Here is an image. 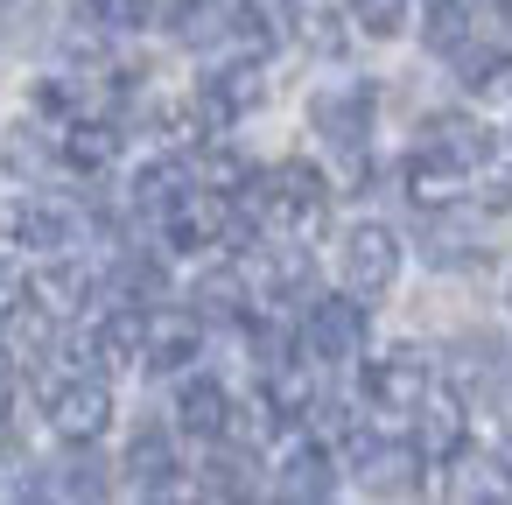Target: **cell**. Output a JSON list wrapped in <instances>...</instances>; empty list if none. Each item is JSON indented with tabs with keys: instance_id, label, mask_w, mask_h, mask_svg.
Instances as JSON below:
<instances>
[{
	"instance_id": "obj_1",
	"label": "cell",
	"mask_w": 512,
	"mask_h": 505,
	"mask_svg": "<svg viewBox=\"0 0 512 505\" xmlns=\"http://www.w3.org/2000/svg\"><path fill=\"white\" fill-rule=\"evenodd\" d=\"M239 211L260 218L274 239L309 246V239L323 232V218H330V183H323L309 162H281V169H267V176H253V183L239 190Z\"/></svg>"
},
{
	"instance_id": "obj_2",
	"label": "cell",
	"mask_w": 512,
	"mask_h": 505,
	"mask_svg": "<svg viewBox=\"0 0 512 505\" xmlns=\"http://www.w3.org/2000/svg\"><path fill=\"white\" fill-rule=\"evenodd\" d=\"M162 232H169V246H176V253L225 246V239H232V197H225V190L190 183V190H176V197L162 204Z\"/></svg>"
},
{
	"instance_id": "obj_3",
	"label": "cell",
	"mask_w": 512,
	"mask_h": 505,
	"mask_svg": "<svg viewBox=\"0 0 512 505\" xmlns=\"http://www.w3.org/2000/svg\"><path fill=\"white\" fill-rule=\"evenodd\" d=\"M344 281H351L358 302H372V295H386L400 281V239H393V225L365 218V225L344 232Z\"/></svg>"
},
{
	"instance_id": "obj_4",
	"label": "cell",
	"mask_w": 512,
	"mask_h": 505,
	"mask_svg": "<svg viewBox=\"0 0 512 505\" xmlns=\"http://www.w3.org/2000/svg\"><path fill=\"white\" fill-rule=\"evenodd\" d=\"M428 386H435V365H428V351H414V344H400V351H386V358L365 365V400L386 407V414H414Z\"/></svg>"
},
{
	"instance_id": "obj_5",
	"label": "cell",
	"mask_w": 512,
	"mask_h": 505,
	"mask_svg": "<svg viewBox=\"0 0 512 505\" xmlns=\"http://www.w3.org/2000/svg\"><path fill=\"white\" fill-rule=\"evenodd\" d=\"M309 120H316V134H323L344 162H358V155H365V134H372V85L316 92V99H309Z\"/></svg>"
},
{
	"instance_id": "obj_6",
	"label": "cell",
	"mask_w": 512,
	"mask_h": 505,
	"mask_svg": "<svg viewBox=\"0 0 512 505\" xmlns=\"http://www.w3.org/2000/svg\"><path fill=\"white\" fill-rule=\"evenodd\" d=\"M302 344H309V358H330V365L358 358V351H365V302H351V295H323V302H309V316H302Z\"/></svg>"
},
{
	"instance_id": "obj_7",
	"label": "cell",
	"mask_w": 512,
	"mask_h": 505,
	"mask_svg": "<svg viewBox=\"0 0 512 505\" xmlns=\"http://www.w3.org/2000/svg\"><path fill=\"white\" fill-rule=\"evenodd\" d=\"M50 428L78 449H92L106 428H113V386L106 379H64L50 393Z\"/></svg>"
},
{
	"instance_id": "obj_8",
	"label": "cell",
	"mask_w": 512,
	"mask_h": 505,
	"mask_svg": "<svg viewBox=\"0 0 512 505\" xmlns=\"http://www.w3.org/2000/svg\"><path fill=\"white\" fill-rule=\"evenodd\" d=\"M8 239L15 246H36V253H64V246H78V211L71 204H50V197H22L8 211Z\"/></svg>"
},
{
	"instance_id": "obj_9",
	"label": "cell",
	"mask_w": 512,
	"mask_h": 505,
	"mask_svg": "<svg viewBox=\"0 0 512 505\" xmlns=\"http://www.w3.org/2000/svg\"><path fill=\"white\" fill-rule=\"evenodd\" d=\"M421 428H414V449H421V463H449V456H463V435H470V414H463V400L456 393H421Z\"/></svg>"
},
{
	"instance_id": "obj_10",
	"label": "cell",
	"mask_w": 512,
	"mask_h": 505,
	"mask_svg": "<svg viewBox=\"0 0 512 505\" xmlns=\"http://www.w3.org/2000/svg\"><path fill=\"white\" fill-rule=\"evenodd\" d=\"M281 491H288V498H330V491H337L330 449H323L316 435H302V428L281 435Z\"/></svg>"
},
{
	"instance_id": "obj_11",
	"label": "cell",
	"mask_w": 512,
	"mask_h": 505,
	"mask_svg": "<svg viewBox=\"0 0 512 505\" xmlns=\"http://www.w3.org/2000/svg\"><path fill=\"white\" fill-rule=\"evenodd\" d=\"M463 176H470V169H456L449 155L414 148V155H407V169H400V190H407V204H414V211H449V204L463 197Z\"/></svg>"
},
{
	"instance_id": "obj_12",
	"label": "cell",
	"mask_w": 512,
	"mask_h": 505,
	"mask_svg": "<svg viewBox=\"0 0 512 505\" xmlns=\"http://www.w3.org/2000/svg\"><path fill=\"white\" fill-rule=\"evenodd\" d=\"M421 148L449 155L456 169H484V162L498 155L491 127H484V120H470V113H435V120H428V141H421Z\"/></svg>"
},
{
	"instance_id": "obj_13",
	"label": "cell",
	"mask_w": 512,
	"mask_h": 505,
	"mask_svg": "<svg viewBox=\"0 0 512 505\" xmlns=\"http://www.w3.org/2000/svg\"><path fill=\"white\" fill-rule=\"evenodd\" d=\"M141 344H148V309H134V302H120V309H106L99 316V330H92V365H141Z\"/></svg>"
},
{
	"instance_id": "obj_14",
	"label": "cell",
	"mask_w": 512,
	"mask_h": 505,
	"mask_svg": "<svg viewBox=\"0 0 512 505\" xmlns=\"http://www.w3.org/2000/svg\"><path fill=\"white\" fill-rule=\"evenodd\" d=\"M176 428L183 435H204V442H218L225 428H232V393L218 386V379H183V393H176Z\"/></svg>"
},
{
	"instance_id": "obj_15",
	"label": "cell",
	"mask_w": 512,
	"mask_h": 505,
	"mask_svg": "<svg viewBox=\"0 0 512 505\" xmlns=\"http://www.w3.org/2000/svg\"><path fill=\"white\" fill-rule=\"evenodd\" d=\"M22 295H29L43 316H71V309H85V295H92V274H85L78 260H50V267H36V274L22 281Z\"/></svg>"
},
{
	"instance_id": "obj_16",
	"label": "cell",
	"mask_w": 512,
	"mask_h": 505,
	"mask_svg": "<svg viewBox=\"0 0 512 505\" xmlns=\"http://www.w3.org/2000/svg\"><path fill=\"white\" fill-rule=\"evenodd\" d=\"M197 351H204V323H197V316H148L141 365H155V372H183Z\"/></svg>"
},
{
	"instance_id": "obj_17",
	"label": "cell",
	"mask_w": 512,
	"mask_h": 505,
	"mask_svg": "<svg viewBox=\"0 0 512 505\" xmlns=\"http://www.w3.org/2000/svg\"><path fill=\"white\" fill-rule=\"evenodd\" d=\"M127 470H134V484H141L148 498L176 491L183 463H176V442H169V428H141V435L127 442Z\"/></svg>"
},
{
	"instance_id": "obj_18",
	"label": "cell",
	"mask_w": 512,
	"mask_h": 505,
	"mask_svg": "<svg viewBox=\"0 0 512 505\" xmlns=\"http://www.w3.org/2000/svg\"><path fill=\"white\" fill-rule=\"evenodd\" d=\"M260 99H267L260 64H232V71H218V78L204 85V113H211V120H239V113H253Z\"/></svg>"
},
{
	"instance_id": "obj_19",
	"label": "cell",
	"mask_w": 512,
	"mask_h": 505,
	"mask_svg": "<svg viewBox=\"0 0 512 505\" xmlns=\"http://www.w3.org/2000/svg\"><path fill=\"white\" fill-rule=\"evenodd\" d=\"M57 148H64V162H71L78 176H99V169H106V162L120 155V134H113L106 120H71Z\"/></svg>"
},
{
	"instance_id": "obj_20",
	"label": "cell",
	"mask_w": 512,
	"mask_h": 505,
	"mask_svg": "<svg viewBox=\"0 0 512 505\" xmlns=\"http://www.w3.org/2000/svg\"><path fill=\"white\" fill-rule=\"evenodd\" d=\"M225 15H232V0H176V8H169V36L197 50V43L225 36Z\"/></svg>"
},
{
	"instance_id": "obj_21",
	"label": "cell",
	"mask_w": 512,
	"mask_h": 505,
	"mask_svg": "<svg viewBox=\"0 0 512 505\" xmlns=\"http://www.w3.org/2000/svg\"><path fill=\"white\" fill-rule=\"evenodd\" d=\"M267 407H274L281 421H302V414L316 407V379H309L302 365H281V358H274V365H267Z\"/></svg>"
},
{
	"instance_id": "obj_22",
	"label": "cell",
	"mask_w": 512,
	"mask_h": 505,
	"mask_svg": "<svg viewBox=\"0 0 512 505\" xmlns=\"http://www.w3.org/2000/svg\"><path fill=\"white\" fill-rule=\"evenodd\" d=\"M190 183H197V176H190L176 155H162V162L134 169V204H141V211H162V204H169L176 190H190Z\"/></svg>"
},
{
	"instance_id": "obj_23",
	"label": "cell",
	"mask_w": 512,
	"mask_h": 505,
	"mask_svg": "<svg viewBox=\"0 0 512 505\" xmlns=\"http://www.w3.org/2000/svg\"><path fill=\"white\" fill-rule=\"evenodd\" d=\"M246 302H253V288H246L239 267H211V274L197 281V316H239Z\"/></svg>"
},
{
	"instance_id": "obj_24",
	"label": "cell",
	"mask_w": 512,
	"mask_h": 505,
	"mask_svg": "<svg viewBox=\"0 0 512 505\" xmlns=\"http://www.w3.org/2000/svg\"><path fill=\"white\" fill-rule=\"evenodd\" d=\"M225 29L253 50V57H267L274 43H281V29H274V0H232V15H225Z\"/></svg>"
},
{
	"instance_id": "obj_25",
	"label": "cell",
	"mask_w": 512,
	"mask_h": 505,
	"mask_svg": "<svg viewBox=\"0 0 512 505\" xmlns=\"http://www.w3.org/2000/svg\"><path fill=\"white\" fill-rule=\"evenodd\" d=\"M253 176H260V169H253L239 148H204V155H197V183H204V190H225V197H239Z\"/></svg>"
},
{
	"instance_id": "obj_26",
	"label": "cell",
	"mask_w": 512,
	"mask_h": 505,
	"mask_svg": "<svg viewBox=\"0 0 512 505\" xmlns=\"http://www.w3.org/2000/svg\"><path fill=\"white\" fill-rule=\"evenodd\" d=\"M36 491H50V498H99L106 491V463L99 456H71V463H57V477H36Z\"/></svg>"
},
{
	"instance_id": "obj_27",
	"label": "cell",
	"mask_w": 512,
	"mask_h": 505,
	"mask_svg": "<svg viewBox=\"0 0 512 505\" xmlns=\"http://www.w3.org/2000/svg\"><path fill=\"white\" fill-rule=\"evenodd\" d=\"M463 92H470V99L512 92V50H470V57H463Z\"/></svg>"
},
{
	"instance_id": "obj_28",
	"label": "cell",
	"mask_w": 512,
	"mask_h": 505,
	"mask_svg": "<svg viewBox=\"0 0 512 505\" xmlns=\"http://www.w3.org/2000/svg\"><path fill=\"white\" fill-rule=\"evenodd\" d=\"M428 50H442V57H456L463 43H470V0H435L428 8Z\"/></svg>"
},
{
	"instance_id": "obj_29",
	"label": "cell",
	"mask_w": 512,
	"mask_h": 505,
	"mask_svg": "<svg viewBox=\"0 0 512 505\" xmlns=\"http://www.w3.org/2000/svg\"><path fill=\"white\" fill-rule=\"evenodd\" d=\"M302 43L316 50V57H344V15H330V8H302Z\"/></svg>"
},
{
	"instance_id": "obj_30",
	"label": "cell",
	"mask_w": 512,
	"mask_h": 505,
	"mask_svg": "<svg viewBox=\"0 0 512 505\" xmlns=\"http://www.w3.org/2000/svg\"><path fill=\"white\" fill-rule=\"evenodd\" d=\"M36 491V463L22 442H0V498H29Z\"/></svg>"
},
{
	"instance_id": "obj_31",
	"label": "cell",
	"mask_w": 512,
	"mask_h": 505,
	"mask_svg": "<svg viewBox=\"0 0 512 505\" xmlns=\"http://www.w3.org/2000/svg\"><path fill=\"white\" fill-rule=\"evenodd\" d=\"M351 22H358L365 36H400L407 8H400V0H351Z\"/></svg>"
},
{
	"instance_id": "obj_32",
	"label": "cell",
	"mask_w": 512,
	"mask_h": 505,
	"mask_svg": "<svg viewBox=\"0 0 512 505\" xmlns=\"http://www.w3.org/2000/svg\"><path fill=\"white\" fill-rule=\"evenodd\" d=\"M148 15H155V0H92V22H106V29H148Z\"/></svg>"
},
{
	"instance_id": "obj_33",
	"label": "cell",
	"mask_w": 512,
	"mask_h": 505,
	"mask_svg": "<svg viewBox=\"0 0 512 505\" xmlns=\"http://www.w3.org/2000/svg\"><path fill=\"white\" fill-rule=\"evenodd\" d=\"M246 484H253V477H246V463H239V456H218V463H204V491H211V498H239Z\"/></svg>"
},
{
	"instance_id": "obj_34",
	"label": "cell",
	"mask_w": 512,
	"mask_h": 505,
	"mask_svg": "<svg viewBox=\"0 0 512 505\" xmlns=\"http://www.w3.org/2000/svg\"><path fill=\"white\" fill-rule=\"evenodd\" d=\"M15 309H22V274H15V267H0V323H8Z\"/></svg>"
},
{
	"instance_id": "obj_35",
	"label": "cell",
	"mask_w": 512,
	"mask_h": 505,
	"mask_svg": "<svg viewBox=\"0 0 512 505\" xmlns=\"http://www.w3.org/2000/svg\"><path fill=\"white\" fill-rule=\"evenodd\" d=\"M498 477H505V484H512V442H505V449H498Z\"/></svg>"
},
{
	"instance_id": "obj_36",
	"label": "cell",
	"mask_w": 512,
	"mask_h": 505,
	"mask_svg": "<svg viewBox=\"0 0 512 505\" xmlns=\"http://www.w3.org/2000/svg\"><path fill=\"white\" fill-rule=\"evenodd\" d=\"M0 372H8V351H0Z\"/></svg>"
},
{
	"instance_id": "obj_37",
	"label": "cell",
	"mask_w": 512,
	"mask_h": 505,
	"mask_svg": "<svg viewBox=\"0 0 512 505\" xmlns=\"http://www.w3.org/2000/svg\"><path fill=\"white\" fill-rule=\"evenodd\" d=\"M505 302H512V288H505Z\"/></svg>"
}]
</instances>
